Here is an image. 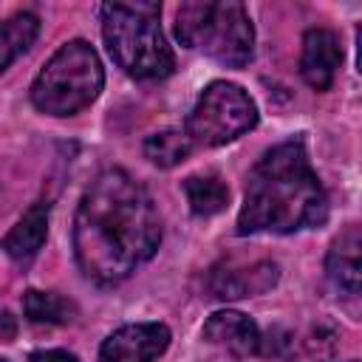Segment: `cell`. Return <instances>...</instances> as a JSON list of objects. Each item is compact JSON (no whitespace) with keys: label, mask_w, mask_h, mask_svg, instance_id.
Returning <instances> with one entry per match:
<instances>
[{"label":"cell","mask_w":362,"mask_h":362,"mask_svg":"<svg viewBox=\"0 0 362 362\" xmlns=\"http://www.w3.org/2000/svg\"><path fill=\"white\" fill-rule=\"evenodd\" d=\"M175 37L187 48H201L229 68H243L255 54V28L235 0H192L175 11Z\"/></svg>","instance_id":"4"},{"label":"cell","mask_w":362,"mask_h":362,"mask_svg":"<svg viewBox=\"0 0 362 362\" xmlns=\"http://www.w3.org/2000/svg\"><path fill=\"white\" fill-rule=\"evenodd\" d=\"M192 150V141L181 130H158L144 139V156L156 167H175L181 164Z\"/></svg>","instance_id":"16"},{"label":"cell","mask_w":362,"mask_h":362,"mask_svg":"<svg viewBox=\"0 0 362 362\" xmlns=\"http://www.w3.org/2000/svg\"><path fill=\"white\" fill-rule=\"evenodd\" d=\"M328 218V195L308 164L300 139L283 141L263 153L246 181V198L238 215V235L320 226Z\"/></svg>","instance_id":"2"},{"label":"cell","mask_w":362,"mask_h":362,"mask_svg":"<svg viewBox=\"0 0 362 362\" xmlns=\"http://www.w3.org/2000/svg\"><path fill=\"white\" fill-rule=\"evenodd\" d=\"M158 3H105L102 37L113 62L133 79H161L175 59L158 25Z\"/></svg>","instance_id":"3"},{"label":"cell","mask_w":362,"mask_h":362,"mask_svg":"<svg viewBox=\"0 0 362 362\" xmlns=\"http://www.w3.org/2000/svg\"><path fill=\"white\" fill-rule=\"evenodd\" d=\"M325 272L348 294H356L362 286V235L359 226L351 223L339 232V238L331 243L325 257Z\"/></svg>","instance_id":"11"},{"label":"cell","mask_w":362,"mask_h":362,"mask_svg":"<svg viewBox=\"0 0 362 362\" xmlns=\"http://www.w3.org/2000/svg\"><path fill=\"white\" fill-rule=\"evenodd\" d=\"M204 339L212 345H221L238 356L260 354V331L255 320H249L240 311H215L204 322Z\"/></svg>","instance_id":"10"},{"label":"cell","mask_w":362,"mask_h":362,"mask_svg":"<svg viewBox=\"0 0 362 362\" xmlns=\"http://www.w3.org/2000/svg\"><path fill=\"white\" fill-rule=\"evenodd\" d=\"M342 65V45L331 28H308L303 37L300 74L314 90H328Z\"/></svg>","instance_id":"8"},{"label":"cell","mask_w":362,"mask_h":362,"mask_svg":"<svg viewBox=\"0 0 362 362\" xmlns=\"http://www.w3.org/2000/svg\"><path fill=\"white\" fill-rule=\"evenodd\" d=\"M170 345L164 322H130L116 328L99 348L102 362H156Z\"/></svg>","instance_id":"7"},{"label":"cell","mask_w":362,"mask_h":362,"mask_svg":"<svg viewBox=\"0 0 362 362\" xmlns=\"http://www.w3.org/2000/svg\"><path fill=\"white\" fill-rule=\"evenodd\" d=\"M0 362H8V359H3V356H0Z\"/></svg>","instance_id":"20"},{"label":"cell","mask_w":362,"mask_h":362,"mask_svg":"<svg viewBox=\"0 0 362 362\" xmlns=\"http://www.w3.org/2000/svg\"><path fill=\"white\" fill-rule=\"evenodd\" d=\"M17 337V320L8 311H0V342H11Z\"/></svg>","instance_id":"19"},{"label":"cell","mask_w":362,"mask_h":362,"mask_svg":"<svg viewBox=\"0 0 362 362\" xmlns=\"http://www.w3.org/2000/svg\"><path fill=\"white\" fill-rule=\"evenodd\" d=\"M40 34V17L31 11H17L0 23V71H6L20 54H25Z\"/></svg>","instance_id":"13"},{"label":"cell","mask_w":362,"mask_h":362,"mask_svg":"<svg viewBox=\"0 0 362 362\" xmlns=\"http://www.w3.org/2000/svg\"><path fill=\"white\" fill-rule=\"evenodd\" d=\"M331 351H334V334L314 331V334L300 345L297 362H328V359H331Z\"/></svg>","instance_id":"17"},{"label":"cell","mask_w":362,"mask_h":362,"mask_svg":"<svg viewBox=\"0 0 362 362\" xmlns=\"http://www.w3.org/2000/svg\"><path fill=\"white\" fill-rule=\"evenodd\" d=\"M274 283H277V266L272 260H260L246 269H215L206 286L215 300H240V297L263 294Z\"/></svg>","instance_id":"9"},{"label":"cell","mask_w":362,"mask_h":362,"mask_svg":"<svg viewBox=\"0 0 362 362\" xmlns=\"http://www.w3.org/2000/svg\"><path fill=\"white\" fill-rule=\"evenodd\" d=\"M257 124V107L252 96L235 82H212L198 96L187 116V139L192 144L218 147Z\"/></svg>","instance_id":"6"},{"label":"cell","mask_w":362,"mask_h":362,"mask_svg":"<svg viewBox=\"0 0 362 362\" xmlns=\"http://www.w3.org/2000/svg\"><path fill=\"white\" fill-rule=\"evenodd\" d=\"M161 221L150 192L124 170H105L82 192L74 215V255L85 277L113 286L153 257Z\"/></svg>","instance_id":"1"},{"label":"cell","mask_w":362,"mask_h":362,"mask_svg":"<svg viewBox=\"0 0 362 362\" xmlns=\"http://www.w3.org/2000/svg\"><path fill=\"white\" fill-rule=\"evenodd\" d=\"M184 192H187L192 215L198 218H209L221 212L229 201V189L218 175H189L184 178Z\"/></svg>","instance_id":"15"},{"label":"cell","mask_w":362,"mask_h":362,"mask_svg":"<svg viewBox=\"0 0 362 362\" xmlns=\"http://www.w3.org/2000/svg\"><path fill=\"white\" fill-rule=\"evenodd\" d=\"M28 362H76V356L68 351H37Z\"/></svg>","instance_id":"18"},{"label":"cell","mask_w":362,"mask_h":362,"mask_svg":"<svg viewBox=\"0 0 362 362\" xmlns=\"http://www.w3.org/2000/svg\"><path fill=\"white\" fill-rule=\"evenodd\" d=\"M48 238V204H34L31 209L23 212V218L11 226V232L3 238V252L17 263V266H28L42 243Z\"/></svg>","instance_id":"12"},{"label":"cell","mask_w":362,"mask_h":362,"mask_svg":"<svg viewBox=\"0 0 362 362\" xmlns=\"http://www.w3.org/2000/svg\"><path fill=\"white\" fill-rule=\"evenodd\" d=\"M23 314L37 325H65L76 317V305L57 291H25L23 294Z\"/></svg>","instance_id":"14"},{"label":"cell","mask_w":362,"mask_h":362,"mask_svg":"<svg viewBox=\"0 0 362 362\" xmlns=\"http://www.w3.org/2000/svg\"><path fill=\"white\" fill-rule=\"evenodd\" d=\"M105 85L99 54L85 40L65 42L37 74L31 102L48 116H74L88 107Z\"/></svg>","instance_id":"5"}]
</instances>
